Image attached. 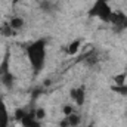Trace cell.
I'll return each mask as SVG.
<instances>
[{
  "mask_svg": "<svg viewBox=\"0 0 127 127\" xmlns=\"http://www.w3.org/2000/svg\"><path fill=\"white\" fill-rule=\"evenodd\" d=\"M27 58L28 62L32 68V72L37 75L43 71L44 65H46V40L44 38H37L31 41L27 49Z\"/></svg>",
  "mask_w": 127,
  "mask_h": 127,
  "instance_id": "obj_1",
  "label": "cell"
},
{
  "mask_svg": "<svg viewBox=\"0 0 127 127\" xmlns=\"http://www.w3.org/2000/svg\"><path fill=\"white\" fill-rule=\"evenodd\" d=\"M112 13H114V10L109 4V0H95V3L87 10L89 18H97L99 21H102L105 24L111 22Z\"/></svg>",
  "mask_w": 127,
  "mask_h": 127,
  "instance_id": "obj_2",
  "label": "cell"
},
{
  "mask_svg": "<svg viewBox=\"0 0 127 127\" xmlns=\"http://www.w3.org/2000/svg\"><path fill=\"white\" fill-rule=\"evenodd\" d=\"M109 24H111L114 28H117L118 31H124V30H127V13L126 12H121V10H118V12L114 10Z\"/></svg>",
  "mask_w": 127,
  "mask_h": 127,
  "instance_id": "obj_3",
  "label": "cell"
},
{
  "mask_svg": "<svg viewBox=\"0 0 127 127\" xmlns=\"http://www.w3.org/2000/svg\"><path fill=\"white\" fill-rule=\"evenodd\" d=\"M69 97L72 99V102H75V105L78 106H83L84 102H86V86H77V87H72L69 90Z\"/></svg>",
  "mask_w": 127,
  "mask_h": 127,
  "instance_id": "obj_4",
  "label": "cell"
},
{
  "mask_svg": "<svg viewBox=\"0 0 127 127\" xmlns=\"http://www.w3.org/2000/svg\"><path fill=\"white\" fill-rule=\"evenodd\" d=\"M10 124V114L4 99L0 96V127H9Z\"/></svg>",
  "mask_w": 127,
  "mask_h": 127,
  "instance_id": "obj_5",
  "label": "cell"
},
{
  "mask_svg": "<svg viewBox=\"0 0 127 127\" xmlns=\"http://www.w3.org/2000/svg\"><path fill=\"white\" fill-rule=\"evenodd\" d=\"M9 74H10V50L6 49L4 56H3V59L0 62V80L3 77L9 75Z\"/></svg>",
  "mask_w": 127,
  "mask_h": 127,
  "instance_id": "obj_6",
  "label": "cell"
},
{
  "mask_svg": "<svg viewBox=\"0 0 127 127\" xmlns=\"http://www.w3.org/2000/svg\"><path fill=\"white\" fill-rule=\"evenodd\" d=\"M19 123L22 127H41V123L34 117V112H28V111Z\"/></svg>",
  "mask_w": 127,
  "mask_h": 127,
  "instance_id": "obj_7",
  "label": "cell"
},
{
  "mask_svg": "<svg viewBox=\"0 0 127 127\" xmlns=\"http://www.w3.org/2000/svg\"><path fill=\"white\" fill-rule=\"evenodd\" d=\"M7 24L10 25V28H12L13 31H18V30L24 28L25 21H24V18H21V16H12V18H10V21H9Z\"/></svg>",
  "mask_w": 127,
  "mask_h": 127,
  "instance_id": "obj_8",
  "label": "cell"
},
{
  "mask_svg": "<svg viewBox=\"0 0 127 127\" xmlns=\"http://www.w3.org/2000/svg\"><path fill=\"white\" fill-rule=\"evenodd\" d=\"M80 46H81V40H80V38H78V40H72V41L66 46V55H69V56L75 55V53L80 50Z\"/></svg>",
  "mask_w": 127,
  "mask_h": 127,
  "instance_id": "obj_9",
  "label": "cell"
},
{
  "mask_svg": "<svg viewBox=\"0 0 127 127\" xmlns=\"http://www.w3.org/2000/svg\"><path fill=\"white\" fill-rule=\"evenodd\" d=\"M65 118H66L68 124H69L71 127H78L80 123H81V117H80V114H77L75 111H74L72 114H69L68 117H65Z\"/></svg>",
  "mask_w": 127,
  "mask_h": 127,
  "instance_id": "obj_10",
  "label": "cell"
},
{
  "mask_svg": "<svg viewBox=\"0 0 127 127\" xmlns=\"http://www.w3.org/2000/svg\"><path fill=\"white\" fill-rule=\"evenodd\" d=\"M34 117H35L38 121L44 120V117H46V111H44V108H37V109L34 111Z\"/></svg>",
  "mask_w": 127,
  "mask_h": 127,
  "instance_id": "obj_11",
  "label": "cell"
},
{
  "mask_svg": "<svg viewBox=\"0 0 127 127\" xmlns=\"http://www.w3.org/2000/svg\"><path fill=\"white\" fill-rule=\"evenodd\" d=\"M114 81H115V86H123V84H126V72L118 74V75L114 78Z\"/></svg>",
  "mask_w": 127,
  "mask_h": 127,
  "instance_id": "obj_12",
  "label": "cell"
},
{
  "mask_svg": "<svg viewBox=\"0 0 127 127\" xmlns=\"http://www.w3.org/2000/svg\"><path fill=\"white\" fill-rule=\"evenodd\" d=\"M13 32H15V31L10 28V25H9V24H4V25L0 28V34H3V35H12Z\"/></svg>",
  "mask_w": 127,
  "mask_h": 127,
  "instance_id": "obj_13",
  "label": "cell"
},
{
  "mask_svg": "<svg viewBox=\"0 0 127 127\" xmlns=\"http://www.w3.org/2000/svg\"><path fill=\"white\" fill-rule=\"evenodd\" d=\"M112 90L117 92V93H120V95H127V84H123V86H114Z\"/></svg>",
  "mask_w": 127,
  "mask_h": 127,
  "instance_id": "obj_14",
  "label": "cell"
},
{
  "mask_svg": "<svg viewBox=\"0 0 127 127\" xmlns=\"http://www.w3.org/2000/svg\"><path fill=\"white\" fill-rule=\"evenodd\" d=\"M25 114H27V111H24V109H21V108H19V109H16V111H15V120L21 121V120L24 118V115H25Z\"/></svg>",
  "mask_w": 127,
  "mask_h": 127,
  "instance_id": "obj_15",
  "label": "cell"
},
{
  "mask_svg": "<svg viewBox=\"0 0 127 127\" xmlns=\"http://www.w3.org/2000/svg\"><path fill=\"white\" fill-rule=\"evenodd\" d=\"M62 112H64V115H65V117H68L69 114H72V112H74V109H72V106H71V105H65V106L62 108Z\"/></svg>",
  "mask_w": 127,
  "mask_h": 127,
  "instance_id": "obj_16",
  "label": "cell"
},
{
  "mask_svg": "<svg viewBox=\"0 0 127 127\" xmlns=\"http://www.w3.org/2000/svg\"><path fill=\"white\" fill-rule=\"evenodd\" d=\"M59 127H71V126L68 124V121H66V118H64L62 121L59 123Z\"/></svg>",
  "mask_w": 127,
  "mask_h": 127,
  "instance_id": "obj_17",
  "label": "cell"
},
{
  "mask_svg": "<svg viewBox=\"0 0 127 127\" xmlns=\"http://www.w3.org/2000/svg\"><path fill=\"white\" fill-rule=\"evenodd\" d=\"M22 1H25V0H12V3H13V4H18V3H22Z\"/></svg>",
  "mask_w": 127,
  "mask_h": 127,
  "instance_id": "obj_18",
  "label": "cell"
}]
</instances>
